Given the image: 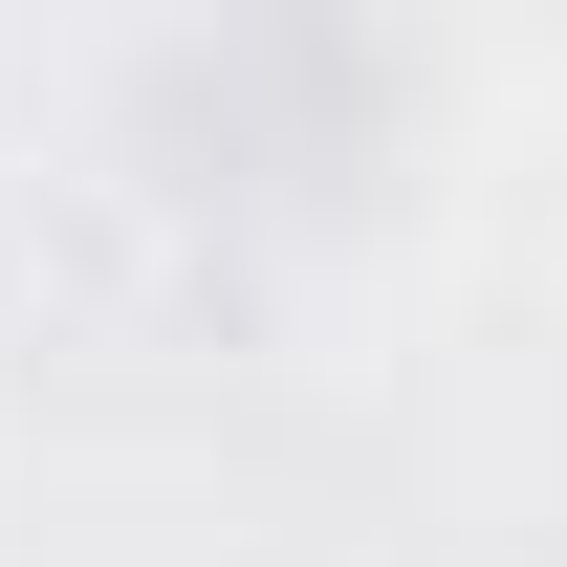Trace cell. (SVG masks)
Returning <instances> with one entry per match:
<instances>
[]
</instances>
